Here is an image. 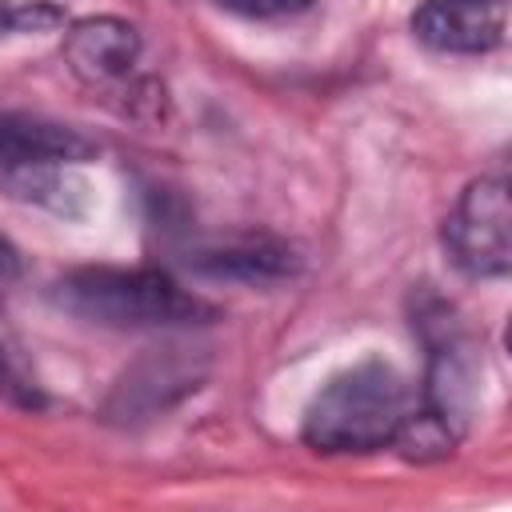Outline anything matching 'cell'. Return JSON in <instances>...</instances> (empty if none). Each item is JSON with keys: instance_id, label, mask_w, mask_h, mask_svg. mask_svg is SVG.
Here are the masks:
<instances>
[{"instance_id": "9", "label": "cell", "mask_w": 512, "mask_h": 512, "mask_svg": "<svg viewBox=\"0 0 512 512\" xmlns=\"http://www.w3.org/2000/svg\"><path fill=\"white\" fill-rule=\"evenodd\" d=\"M60 20V8L48 0H0V36L16 28H48Z\"/></svg>"}, {"instance_id": "6", "label": "cell", "mask_w": 512, "mask_h": 512, "mask_svg": "<svg viewBox=\"0 0 512 512\" xmlns=\"http://www.w3.org/2000/svg\"><path fill=\"white\" fill-rule=\"evenodd\" d=\"M64 56H68L72 72L92 88L124 84L140 60V36L132 24H124L116 16L80 20V24H72V32L64 40Z\"/></svg>"}, {"instance_id": "7", "label": "cell", "mask_w": 512, "mask_h": 512, "mask_svg": "<svg viewBox=\"0 0 512 512\" xmlns=\"http://www.w3.org/2000/svg\"><path fill=\"white\" fill-rule=\"evenodd\" d=\"M196 264L212 276H240V280H280L292 276L296 256L288 244L276 240H240V244H224V248H208L204 256H196Z\"/></svg>"}, {"instance_id": "10", "label": "cell", "mask_w": 512, "mask_h": 512, "mask_svg": "<svg viewBox=\"0 0 512 512\" xmlns=\"http://www.w3.org/2000/svg\"><path fill=\"white\" fill-rule=\"evenodd\" d=\"M220 4L244 16H288V12H300L308 0H220Z\"/></svg>"}, {"instance_id": "2", "label": "cell", "mask_w": 512, "mask_h": 512, "mask_svg": "<svg viewBox=\"0 0 512 512\" xmlns=\"http://www.w3.org/2000/svg\"><path fill=\"white\" fill-rule=\"evenodd\" d=\"M56 308L100 328H188L212 320V304L156 268H80L52 284Z\"/></svg>"}, {"instance_id": "5", "label": "cell", "mask_w": 512, "mask_h": 512, "mask_svg": "<svg viewBox=\"0 0 512 512\" xmlns=\"http://www.w3.org/2000/svg\"><path fill=\"white\" fill-rule=\"evenodd\" d=\"M92 152L96 144L68 124L24 116V112H0V172L8 176L52 172V168L88 160Z\"/></svg>"}, {"instance_id": "4", "label": "cell", "mask_w": 512, "mask_h": 512, "mask_svg": "<svg viewBox=\"0 0 512 512\" xmlns=\"http://www.w3.org/2000/svg\"><path fill=\"white\" fill-rule=\"evenodd\" d=\"M508 12L504 0H424L412 12V32L436 52L476 56L504 40Z\"/></svg>"}, {"instance_id": "3", "label": "cell", "mask_w": 512, "mask_h": 512, "mask_svg": "<svg viewBox=\"0 0 512 512\" xmlns=\"http://www.w3.org/2000/svg\"><path fill=\"white\" fill-rule=\"evenodd\" d=\"M512 208L504 172L472 180L444 220V248L452 264L476 280H500L512 268Z\"/></svg>"}, {"instance_id": "8", "label": "cell", "mask_w": 512, "mask_h": 512, "mask_svg": "<svg viewBox=\"0 0 512 512\" xmlns=\"http://www.w3.org/2000/svg\"><path fill=\"white\" fill-rule=\"evenodd\" d=\"M0 396L12 400V404H20V408H40L44 404V392L36 384V372H32V364H28L16 332L4 324V316H0Z\"/></svg>"}, {"instance_id": "1", "label": "cell", "mask_w": 512, "mask_h": 512, "mask_svg": "<svg viewBox=\"0 0 512 512\" xmlns=\"http://www.w3.org/2000/svg\"><path fill=\"white\" fill-rule=\"evenodd\" d=\"M416 412L408 380L384 360H360L332 376L304 412V444L328 456H364L396 444Z\"/></svg>"}]
</instances>
